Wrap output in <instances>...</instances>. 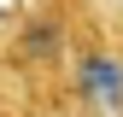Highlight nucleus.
I'll use <instances>...</instances> for the list:
<instances>
[{
	"label": "nucleus",
	"instance_id": "nucleus-1",
	"mask_svg": "<svg viewBox=\"0 0 123 117\" xmlns=\"http://www.w3.org/2000/svg\"><path fill=\"white\" fill-rule=\"evenodd\" d=\"M76 29H82V0H24L0 23V70L35 99L41 117H59Z\"/></svg>",
	"mask_w": 123,
	"mask_h": 117
},
{
	"label": "nucleus",
	"instance_id": "nucleus-2",
	"mask_svg": "<svg viewBox=\"0 0 123 117\" xmlns=\"http://www.w3.org/2000/svg\"><path fill=\"white\" fill-rule=\"evenodd\" d=\"M59 117H123V47L82 12L70 70L59 88Z\"/></svg>",
	"mask_w": 123,
	"mask_h": 117
},
{
	"label": "nucleus",
	"instance_id": "nucleus-3",
	"mask_svg": "<svg viewBox=\"0 0 123 117\" xmlns=\"http://www.w3.org/2000/svg\"><path fill=\"white\" fill-rule=\"evenodd\" d=\"M82 12H88V18H94L105 35L123 47V0H82Z\"/></svg>",
	"mask_w": 123,
	"mask_h": 117
},
{
	"label": "nucleus",
	"instance_id": "nucleus-4",
	"mask_svg": "<svg viewBox=\"0 0 123 117\" xmlns=\"http://www.w3.org/2000/svg\"><path fill=\"white\" fill-rule=\"evenodd\" d=\"M0 117H41V111H35V99H29L24 88L6 76V70H0Z\"/></svg>",
	"mask_w": 123,
	"mask_h": 117
}]
</instances>
